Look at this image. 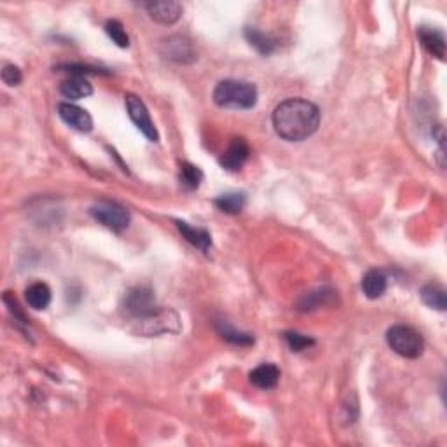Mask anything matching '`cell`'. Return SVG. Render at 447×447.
<instances>
[{
  "mask_svg": "<svg viewBox=\"0 0 447 447\" xmlns=\"http://www.w3.org/2000/svg\"><path fill=\"white\" fill-rule=\"evenodd\" d=\"M273 126L278 136L287 142H302L318 129L320 111L311 101L290 98L274 108Z\"/></svg>",
  "mask_w": 447,
  "mask_h": 447,
  "instance_id": "obj_1",
  "label": "cell"
},
{
  "mask_svg": "<svg viewBox=\"0 0 447 447\" xmlns=\"http://www.w3.org/2000/svg\"><path fill=\"white\" fill-rule=\"evenodd\" d=\"M213 101L224 108H252L257 104V87L246 80H222L213 91Z\"/></svg>",
  "mask_w": 447,
  "mask_h": 447,
  "instance_id": "obj_2",
  "label": "cell"
},
{
  "mask_svg": "<svg viewBox=\"0 0 447 447\" xmlns=\"http://www.w3.org/2000/svg\"><path fill=\"white\" fill-rule=\"evenodd\" d=\"M388 346L404 358H420L425 351L423 336L409 325H393L386 332Z\"/></svg>",
  "mask_w": 447,
  "mask_h": 447,
  "instance_id": "obj_3",
  "label": "cell"
},
{
  "mask_svg": "<svg viewBox=\"0 0 447 447\" xmlns=\"http://www.w3.org/2000/svg\"><path fill=\"white\" fill-rule=\"evenodd\" d=\"M125 309L129 316L142 320V322H147V320L157 318V316L163 315L157 309L154 292L147 287L132 288L125 297Z\"/></svg>",
  "mask_w": 447,
  "mask_h": 447,
  "instance_id": "obj_4",
  "label": "cell"
},
{
  "mask_svg": "<svg viewBox=\"0 0 447 447\" xmlns=\"http://www.w3.org/2000/svg\"><path fill=\"white\" fill-rule=\"evenodd\" d=\"M91 215L101 225L108 227L114 232H122L129 225V212L114 201H100L91 208Z\"/></svg>",
  "mask_w": 447,
  "mask_h": 447,
  "instance_id": "obj_5",
  "label": "cell"
},
{
  "mask_svg": "<svg viewBox=\"0 0 447 447\" xmlns=\"http://www.w3.org/2000/svg\"><path fill=\"white\" fill-rule=\"evenodd\" d=\"M126 111H128L129 119L135 122L136 128L150 140V142H157L159 135H157V129L154 126L152 119H150L149 111H147L146 104L140 100L136 94H126Z\"/></svg>",
  "mask_w": 447,
  "mask_h": 447,
  "instance_id": "obj_6",
  "label": "cell"
},
{
  "mask_svg": "<svg viewBox=\"0 0 447 447\" xmlns=\"http://www.w3.org/2000/svg\"><path fill=\"white\" fill-rule=\"evenodd\" d=\"M150 17L161 24H173L182 16V3L175 0H163V2L146 3Z\"/></svg>",
  "mask_w": 447,
  "mask_h": 447,
  "instance_id": "obj_7",
  "label": "cell"
},
{
  "mask_svg": "<svg viewBox=\"0 0 447 447\" xmlns=\"http://www.w3.org/2000/svg\"><path fill=\"white\" fill-rule=\"evenodd\" d=\"M58 114L63 121L69 126H72L77 132L87 133L93 129V119L87 114L84 108L77 107V105L72 104H59L58 105Z\"/></svg>",
  "mask_w": 447,
  "mask_h": 447,
  "instance_id": "obj_8",
  "label": "cell"
},
{
  "mask_svg": "<svg viewBox=\"0 0 447 447\" xmlns=\"http://www.w3.org/2000/svg\"><path fill=\"white\" fill-rule=\"evenodd\" d=\"M164 56L177 63H191L196 59V51L191 41L185 37H170L163 42Z\"/></svg>",
  "mask_w": 447,
  "mask_h": 447,
  "instance_id": "obj_9",
  "label": "cell"
},
{
  "mask_svg": "<svg viewBox=\"0 0 447 447\" xmlns=\"http://www.w3.org/2000/svg\"><path fill=\"white\" fill-rule=\"evenodd\" d=\"M250 156V147L248 143L243 139H234L229 143L227 150L220 157V164L229 171H238L243 164L246 163Z\"/></svg>",
  "mask_w": 447,
  "mask_h": 447,
  "instance_id": "obj_10",
  "label": "cell"
},
{
  "mask_svg": "<svg viewBox=\"0 0 447 447\" xmlns=\"http://www.w3.org/2000/svg\"><path fill=\"white\" fill-rule=\"evenodd\" d=\"M418 38H420L421 45L430 52L432 56L439 59L446 58V37L441 30L432 27H420L418 30Z\"/></svg>",
  "mask_w": 447,
  "mask_h": 447,
  "instance_id": "obj_11",
  "label": "cell"
},
{
  "mask_svg": "<svg viewBox=\"0 0 447 447\" xmlns=\"http://www.w3.org/2000/svg\"><path fill=\"white\" fill-rule=\"evenodd\" d=\"M250 381L260 390H271L280 381V369L273 364H262L250 372Z\"/></svg>",
  "mask_w": 447,
  "mask_h": 447,
  "instance_id": "obj_12",
  "label": "cell"
},
{
  "mask_svg": "<svg viewBox=\"0 0 447 447\" xmlns=\"http://www.w3.org/2000/svg\"><path fill=\"white\" fill-rule=\"evenodd\" d=\"M177 224L178 231L182 232L185 239H187L191 245H194L196 248H199L201 252H208L212 248V236L206 229H199V227H192L187 222H182V220H175Z\"/></svg>",
  "mask_w": 447,
  "mask_h": 447,
  "instance_id": "obj_13",
  "label": "cell"
},
{
  "mask_svg": "<svg viewBox=\"0 0 447 447\" xmlns=\"http://www.w3.org/2000/svg\"><path fill=\"white\" fill-rule=\"evenodd\" d=\"M386 288H388V278L379 269H371L362 280V290L369 299H379Z\"/></svg>",
  "mask_w": 447,
  "mask_h": 447,
  "instance_id": "obj_14",
  "label": "cell"
},
{
  "mask_svg": "<svg viewBox=\"0 0 447 447\" xmlns=\"http://www.w3.org/2000/svg\"><path fill=\"white\" fill-rule=\"evenodd\" d=\"M59 93L65 98H69V100H80V98L90 97L93 93V87L84 77L73 76L59 84Z\"/></svg>",
  "mask_w": 447,
  "mask_h": 447,
  "instance_id": "obj_15",
  "label": "cell"
},
{
  "mask_svg": "<svg viewBox=\"0 0 447 447\" xmlns=\"http://www.w3.org/2000/svg\"><path fill=\"white\" fill-rule=\"evenodd\" d=\"M24 297H27V302L30 308L41 311V309L48 308L49 302H51V288H49L45 283L37 281V283L30 285V287L27 288Z\"/></svg>",
  "mask_w": 447,
  "mask_h": 447,
  "instance_id": "obj_16",
  "label": "cell"
},
{
  "mask_svg": "<svg viewBox=\"0 0 447 447\" xmlns=\"http://www.w3.org/2000/svg\"><path fill=\"white\" fill-rule=\"evenodd\" d=\"M245 37H246V41H248V44L253 45V48H255L257 51H259L260 55H264V56L271 55V52L274 51V48H276V44H274L273 38H271L267 34H264V31H260L259 28H255V27H246L245 28Z\"/></svg>",
  "mask_w": 447,
  "mask_h": 447,
  "instance_id": "obj_17",
  "label": "cell"
},
{
  "mask_svg": "<svg viewBox=\"0 0 447 447\" xmlns=\"http://www.w3.org/2000/svg\"><path fill=\"white\" fill-rule=\"evenodd\" d=\"M246 198L243 192H227V194L219 196L215 199V205L219 206V210H222L224 213L229 215H236V213L241 212L245 208Z\"/></svg>",
  "mask_w": 447,
  "mask_h": 447,
  "instance_id": "obj_18",
  "label": "cell"
},
{
  "mask_svg": "<svg viewBox=\"0 0 447 447\" xmlns=\"http://www.w3.org/2000/svg\"><path fill=\"white\" fill-rule=\"evenodd\" d=\"M421 299H423V302L428 308L437 309V311H446L447 299L444 288L437 287V285H427V287L421 290Z\"/></svg>",
  "mask_w": 447,
  "mask_h": 447,
  "instance_id": "obj_19",
  "label": "cell"
},
{
  "mask_svg": "<svg viewBox=\"0 0 447 447\" xmlns=\"http://www.w3.org/2000/svg\"><path fill=\"white\" fill-rule=\"evenodd\" d=\"M178 178H180V184L184 185L185 189H189V191H194V189H198L199 185H201L203 171L199 170L198 166H194V164L182 163L180 164V175H178Z\"/></svg>",
  "mask_w": 447,
  "mask_h": 447,
  "instance_id": "obj_20",
  "label": "cell"
},
{
  "mask_svg": "<svg viewBox=\"0 0 447 447\" xmlns=\"http://www.w3.org/2000/svg\"><path fill=\"white\" fill-rule=\"evenodd\" d=\"M334 295V292L330 288H318V290H313L309 294H306L301 299L299 306H301L302 311H309V309H316L318 306L327 304L330 301V297Z\"/></svg>",
  "mask_w": 447,
  "mask_h": 447,
  "instance_id": "obj_21",
  "label": "cell"
},
{
  "mask_svg": "<svg viewBox=\"0 0 447 447\" xmlns=\"http://www.w3.org/2000/svg\"><path fill=\"white\" fill-rule=\"evenodd\" d=\"M219 332L225 341H229V343L232 344H238V346H248V344L253 343V336L239 332V330L232 329V327L225 322H219Z\"/></svg>",
  "mask_w": 447,
  "mask_h": 447,
  "instance_id": "obj_22",
  "label": "cell"
},
{
  "mask_svg": "<svg viewBox=\"0 0 447 447\" xmlns=\"http://www.w3.org/2000/svg\"><path fill=\"white\" fill-rule=\"evenodd\" d=\"M105 31H107L108 37H111L112 41L119 45V48H128L129 45V37L128 34H126L121 21L108 20L107 23H105Z\"/></svg>",
  "mask_w": 447,
  "mask_h": 447,
  "instance_id": "obj_23",
  "label": "cell"
},
{
  "mask_svg": "<svg viewBox=\"0 0 447 447\" xmlns=\"http://www.w3.org/2000/svg\"><path fill=\"white\" fill-rule=\"evenodd\" d=\"M285 341L287 344L290 346L292 351H302V350H308L309 346L315 344V339L308 336H302L299 332H285Z\"/></svg>",
  "mask_w": 447,
  "mask_h": 447,
  "instance_id": "obj_24",
  "label": "cell"
},
{
  "mask_svg": "<svg viewBox=\"0 0 447 447\" xmlns=\"http://www.w3.org/2000/svg\"><path fill=\"white\" fill-rule=\"evenodd\" d=\"M23 76H21V70L14 65H6L2 70V80L7 86H17L21 83Z\"/></svg>",
  "mask_w": 447,
  "mask_h": 447,
  "instance_id": "obj_25",
  "label": "cell"
}]
</instances>
